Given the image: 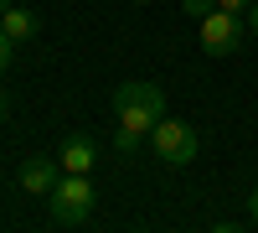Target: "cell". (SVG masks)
<instances>
[{"label": "cell", "instance_id": "obj_1", "mask_svg": "<svg viewBox=\"0 0 258 233\" xmlns=\"http://www.w3.org/2000/svg\"><path fill=\"white\" fill-rule=\"evenodd\" d=\"M114 119L124 124V130L150 135L165 119V94L155 88V83H145V78H124L114 88Z\"/></svg>", "mask_w": 258, "mask_h": 233}, {"label": "cell", "instance_id": "obj_2", "mask_svg": "<svg viewBox=\"0 0 258 233\" xmlns=\"http://www.w3.org/2000/svg\"><path fill=\"white\" fill-rule=\"evenodd\" d=\"M47 207H52V223L57 228H83L93 218V181L78 176V171H62V181L52 187Z\"/></svg>", "mask_w": 258, "mask_h": 233}, {"label": "cell", "instance_id": "obj_3", "mask_svg": "<svg viewBox=\"0 0 258 233\" xmlns=\"http://www.w3.org/2000/svg\"><path fill=\"white\" fill-rule=\"evenodd\" d=\"M197 151H202V140H197V130H191L186 119H170L165 114L155 130H150V156L165 161V166H191Z\"/></svg>", "mask_w": 258, "mask_h": 233}, {"label": "cell", "instance_id": "obj_4", "mask_svg": "<svg viewBox=\"0 0 258 233\" xmlns=\"http://www.w3.org/2000/svg\"><path fill=\"white\" fill-rule=\"evenodd\" d=\"M243 31H248V21L238 11H212V16H202V52L207 57H232L243 47Z\"/></svg>", "mask_w": 258, "mask_h": 233}, {"label": "cell", "instance_id": "obj_5", "mask_svg": "<svg viewBox=\"0 0 258 233\" xmlns=\"http://www.w3.org/2000/svg\"><path fill=\"white\" fill-rule=\"evenodd\" d=\"M16 181H21V192H31V197H52V187L62 181V161H52V156H26Z\"/></svg>", "mask_w": 258, "mask_h": 233}, {"label": "cell", "instance_id": "obj_6", "mask_svg": "<svg viewBox=\"0 0 258 233\" xmlns=\"http://www.w3.org/2000/svg\"><path fill=\"white\" fill-rule=\"evenodd\" d=\"M98 140L93 135H68L62 140V171H78V176H88L93 166H98Z\"/></svg>", "mask_w": 258, "mask_h": 233}, {"label": "cell", "instance_id": "obj_7", "mask_svg": "<svg viewBox=\"0 0 258 233\" xmlns=\"http://www.w3.org/2000/svg\"><path fill=\"white\" fill-rule=\"evenodd\" d=\"M36 26H41V21H36V11H26V6H11L6 16H0V31H6L11 41H31Z\"/></svg>", "mask_w": 258, "mask_h": 233}, {"label": "cell", "instance_id": "obj_8", "mask_svg": "<svg viewBox=\"0 0 258 233\" xmlns=\"http://www.w3.org/2000/svg\"><path fill=\"white\" fill-rule=\"evenodd\" d=\"M145 140H150V135H140V130H124V124H114V151H119L124 161L145 156Z\"/></svg>", "mask_w": 258, "mask_h": 233}, {"label": "cell", "instance_id": "obj_9", "mask_svg": "<svg viewBox=\"0 0 258 233\" xmlns=\"http://www.w3.org/2000/svg\"><path fill=\"white\" fill-rule=\"evenodd\" d=\"M181 11H186L191 21H202V16H212V11H217V0H181Z\"/></svg>", "mask_w": 258, "mask_h": 233}, {"label": "cell", "instance_id": "obj_10", "mask_svg": "<svg viewBox=\"0 0 258 233\" xmlns=\"http://www.w3.org/2000/svg\"><path fill=\"white\" fill-rule=\"evenodd\" d=\"M11 57H16V41L0 31V73H11Z\"/></svg>", "mask_w": 258, "mask_h": 233}, {"label": "cell", "instance_id": "obj_11", "mask_svg": "<svg viewBox=\"0 0 258 233\" xmlns=\"http://www.w3.org/2000/svg\"><path fill=\"white\" fill-rule=\"evenodd\" d=\"M248 6H253V0H217V11H238V16H243Z\"/></svg>", "mask_w": 258, "mask_h": 233}, {"label": "cell", "instance_id": "obj_12", "mask_svg": "<svg viewBox=\"0 0 258 233\" xmlns=\"http://www.w3.org/2000/svg\"><path fill=\"white\" fill-rule=\"evenodd\" d=\"M243 21H248V31H253V36H258V0H253V6H248V11H243Z\"/></svg>", "mask_w": 258, "mask_h": 233}, {"label": "cell", "instance_id": "obj_13", "mask_svg": "<svg viewBox=\"0 0 258 233\" xmlns=\"http://www.w3.org/2000/svg\"><path fill=\"white\" fill-rule=\"evenodd\" d=\"M248 218L258 223V187H253V197H248Z\"/></svg>", "mask_w": 258, "mask_h": 233}, {"label": "cell", "instance_id": "obj_14", "mask_svg": "<svg viewBox=\"0 0 258 233\" xmlns=\"http://www.w3.org/2000/svg\"><path fill=\"white\" fill-rule=\"evenodd\" d=\"M6 114H11V99H6V88H0V124H6Z\"/></svg>", "mask_w": 258, "mask_h": 233}, {"label": "cell", "instance_id": "obj_15", "mask_svg": "<svg viewBox=\"0 0 258 233\" xmlns=\"http://www.w3.org/2000/svg\"><path fill=\"white\" fill-rule=\"evenodd\" d=\"M11 6H16V0H0V16H6V11H11Z\"/></svg>", "mask_w": 258, "mask_h": 233}, {"label": "cell", "instance_id": "obj_16", "mask_svg": "<svg viewBox=\"0 0 258 233\" xmlns=\"http://www.w3.org/2000/svg\"><path fill=\"white\" fill-rule=\"evenodd\" d=\"M129 6H150V0H129Z\"/></svg>", "mask_w": 258, "mask_h": 233}]
</instances>
